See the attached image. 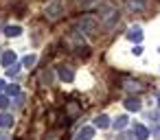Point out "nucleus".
I'll return each instance as SVG.
<instances>
[{
    "mask_svg": "<svg viewBox=\"0 0 160 140\" xmlns=\"http://www.w3.org/2000/svg\"><path fill=\"white\" fill-rule=\"evenodd\" d=\"M0 140H7V138H5V136H0Z\"/></svg>",
    "mask_w": 160,
    "mask_h": 140,
    "instance_id": "obj_12",
    "label": "nucleus"
},
{
    "mask_svg": "<svg viewBox=\"0 0 160 140\" xmlns=\"http://www.w3.org/2000/svg\"><path fill=\"white\" fill-rule=\"evenodd\" d=\"M92 138V129H83L79 136H77V140H90Z\"/></svg>",
    "mask_w": 160,
    "mask_h": 140,
    "instance_id": "obj_4",
    "label": "nucleus"
},
{
    "mask_svg": "<svg viewBox=\"0 0 160 140\" xmlns=\"http://www.w3.org/2000/svg\"><path fill=\"white\" fill-rule=\"evenodd\" d=\"M2 88H5V83H2V81H0V90H2Z\"/></svg>",
    "mask_w": 160,
    "mask_h": 140,
    "instance_id": "obj_11",
    "label": "nucleus"
},
{
    "mask_svg": "<svg viewBox=\"0 0 160 140\" xmlns=\"http://www.w3.org/2000/svg\"><path fill=\"white\" fill-rule=\"evenodd\" d=\"M13 59H16V55H13V53H5L2 64H5V66H11V64H13Z\"/></svg>",
    "mask_w": 160,
    "mask_h": 140,
    "instance_id": "obj_3",
    "label": "nucleus"
},
{
    "mask_svg": "<svg viewBox=\"0 0 160 140\" xmlns=\"http://www.w3.org/2000/svg\"><path fill=\"white\" fill-rule=\"evenodd\" d=\"M97 125H99V127H108V118H105V116H99V118H97Z\"/></svg>",
    "mask_w": 160,
    "mask_h": 140,
    "instance_id": "obj_7",
    "label": "nucleus"
},
{
    "mask_svg": "<svg viewBox=\"0 0 160 140\" xmlns=\"http://www.w3.org/2000/svg\"><path fill=\"white\" fill-rule=\"evenodd\" d=\"M7 35H9V37L20 35V27H7Z\"/></svg>",
    "mask_w": 160,
    "mask_h": 140,
    "instance_id": "obj_5",
    "label": "nucleus"
},
{
    "mask_svg": "<svg viewBox=\"0 0 160 140\" xmlns=\"http://www.w3.org/2000/svg\"><path fill=\"white\" fill-rule=\"evenodd\" d=\"M59 13H62V5H59V2L51 5V7L46 9V16H48L51 20H57V18H59Z\"/></svg>",
    "mask_w": 160,
    "mask_h": 140,
    "instance_id": "obj_1",
    "label": "nucleus"
},
{
    "mask_svg": "<svg viewBox=\"0 0 160 140\" xmlns=\"http://www.w3.org/2000/svg\"><path fill=\"white\" fill-rule=\"evenodd\" d=\"M0 107H7V99L5 96H0Z\"/></svg>",
    "mask_w": 160,
    "mask_h": 140,
    "instance_id": "obj_10",
    "label": "nucleus"
},
{
    "mask_svg": "<svg viewBox=\"0 0 160 140\" xmlns=\"http://www.w3.org/2000/svg\"><path fill=\"white\" fill-rule=\"evenodd\" d=\"M9 94H18V88L16 85H9Z\"/></svg>",
    "mask_w": 160,
    "mask_h": 140,
    "instance_id": "obj_9",
    "label": "nucleus"
},
{
    "mask_svg": "<svg viewBox=\"0 0 160 140\" xmlns=\"http://www.w3.org/2000/svg\"><path fill=\"white\" fill-rule=\"evenodd\" d=\"M127 105H129V107H132V109H138V101H129V103H127Z\"/></svg>",
    "mask_w": 160,
    "mask_h": 140,
    "instance_id": "obj_8",
    "label": "nucleus"
},
{
    "mask_svg": "<svg viewBox=\"0 0 160 140\" xmlns=\"http://www.w3.org/2000/svg\"><path fill=\"white\" fill-rule=\"evenodd\" d=\"M11 123H13V118L9 114H0V127H9Z\"/></svg>",
    "mask_w": 160,
    "mask_h": 140,
    "instance_id": "obj_2",
    "label": "nucleus"
},
{
    "mask_svg": "<svg viewBox=\"0 0 160 140\" xmlns=\"http://www.w3.org/2000/svg\"><path fill=\"white\" fill-rule=\"evenodd\" d=\"M59 77H62V79H66V81H70V79H72V72H70V70H64V68H62V70H59Z\"/></svg>",
    "mask_w": 160,
    "mask_h": 140,
    "instance_id": "obj_6",
    "label": "nucleus"
}]
</instances>
